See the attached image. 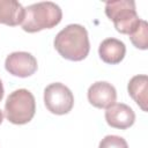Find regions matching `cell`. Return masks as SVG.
Wrapping results in <instances>:
<instances>
[{
	"label": "cell",
	"mask_w": 148,
	"mask_h": 148,
	"mask_svg": "<svg viewBox=\"0 0 148 148\" xmlns=\"http://www.w3.org/2000/svg\"><path fill=\"white\" fill-rule=\"evenodd\" d=\"M54 49L65 59L81 61L87 58L90 51V43L87 29L81 24H68L60 30L54 40Z\"/></svg>",
	"instance_id": "obj_1"
},
{
	"label": "cell",
	"mask_w": 148,
	"mask_h": 148,
	"mask_svg": "<svg viewBox=\"0 0 148 148\" xmlns=\"http://www.w3.org/2000/svg\"><path fill=\"white\" fill-rule=\"evenodd\" d=\"M62 18L61 8L52 1L32 3L24 8V18L21 27L24 31L34 34L44 29H52Z\"/></svg>",
	"instance_id": "obj_2"
},
{
	"label": "cell",
	"mask_w": 148,
	"mask_h": 148,
	"mask_svg": "<svg viewBox=\"0 0 148 148\" xmlns=\"http://www.w3.org/2000/svg\"><path fill=\"white\" fill-rule=\"evenodd\" d=\"M36 101L28 89H17L10 92L5 102V116L15 125L28 124L35 116Z\"/></svg>",
	"instance_id": "obj_3"
},
{
	"label": "cell",
	"mask_w": 148,
	"mask_h": 148,
	"mask_svg": "<svg viewBox=\"0 0 148 148\" xmlns=\"http://www.w3.org/2000/svg\"><path fill=\"white\" fill-rule=\"evenodd\" d=\"M105 14L113 22L116 30L124 35H131L140 23L133 0H116L105 3Z\"/></svg>",
	"instance_id": "obj_4"
},
{
	"label": "cell",
	"mask_w": 148,
	"mask_h": 148,
	"mask_svg": "<svg viewBox=\"0 0 148 148\" xmlns=\"http://www.w3.org/2000/svg\"><path fill=\"white\" fill-rule=\"evenodd\" d=\"M44 104L53 114H67L73 109L74 96L67 86L54 82L44 89Z\"/></svg>",
	"instance_id": "obj_5"
},
{
	"label": "cell",
	"mask_w": 148,
	"mask_h": 148,
	"mask_svg": "<svg viewBox=\"0 0 148 148\" xmlns=\"http://www.w3.org/2000/svg\"><path fill=\"white\" fill-rule=\"evenodd\" d=\"M5 68L13 76L28 77L36 73L38 64L31 53L17 51L7 56L5 60Z\"/></svg>",
	"instance_id": "obj_6"
},
{
	"label": "cell",
	"mask_w": 148,
	"mask_h": 148,
	"mask_svg": "<svg viewBox=\"0 0 148 148\" xmlns=\"http://www.w3.org/2000/svg\"><path fill=\"white\" fill-rule=\"evenodd\" d=\"M87 96L92 106L97 109H108L116 103L117 90L106 81H97L89 87Z\"/></svg>",
	"instance_id": "obj_7"
},
{
	"label": "cell",
	"mask_w": 148,
	"mask_h": 148,
	"mask_svg": "<svg viewBox=\"0 0 148 148\" xmlns=\"http://www.w3.org/2000/svg\"><path fill=\"white\" fill-rule=\"evenodd\" d=\"M105 120L109 126L118 130H126L133 126L135 113L131 106L124 103H114L105 111Z\"/></svg>",
	"instance_id": "obj_8"
},
{
	"label": "cell",
	"mask_w": 148,
	"mask_h": 148,
	"mask_svg": "<svg viewBox=\"0 0 148 148\" xmlns=\"http://www.w3.org/2000/svg\"><path fill=\"white\" fill-rule=\"evenodd\" d=\"M98 54L105 64L117 65L124 59L126 54V46L120 39L105 38L98 46Z\"/></svg>",
	"instance_id": "obj_9"
},
{
	"label": "cell",
	"mask_w": 148,
	"mask_h": 148,
	"mask_svg": "<svg viewBox=\"0 0 148 148\" xmlns=\"http://www.w3.org/2000/svg\"><path fill=\"white\" fill-rule=\"evenodd\" d=\"M24 18V8L16 0H0V23L16 27Z\"/></svg>",
	"instance_id": "obj_10"
},
{
	"label": "cell",
	"mask_w": 148,
	"mask_h": 148,
	"mask_svg": "<svg viewBox=\"0 0 148 148\" xmlns=\"http://www.w3.org/2000/svg\"><path fill=\"white\" fill-rule=\"evenodd\" d=\"M128 95L140 106V109L147 112V92H148V76L146 74L134 75L127 84Z\"/></svg>",
	"instance_id": "obj_11"
},
{
	"label": "cell",
	"mask_w": 148,
	"mask_h": 148,
	"mask_svg": "<svg viewBox=\"0 0 148 148\" xmlns=\"http://www.w3.org/2000/svg\"><path fill=\"white\" fill-rule=\"evenodd\" d=\"M132 44L139 50L148 49V23L145 20H141L136 29L130 35Z\"/></svg>",
	"instance_id": "obj_12"
},
{
	"label": "cell",
	"mask_w": 148,
	"mask_h": 148,
	"mask_svg": "<svg viewBox=\"0 0 148 148\" xmlns=\"http://www.w3.org/2000/svg\"><path fill=\"white\" fill-rule=\"evenodd\" d=\"M98 148H128V145L119 135H106L101 140Z\"/></svg>",
	"instance_id": "obj_13"
},
{
	"label": "cell",
	"mask_w": 148,
	"mask_h": 148,
	"mask_svg": "<svg viewBox=\"0 0 148 148\" xmlns=\"http://www.w3.org/2000/svg\"><path fill=\"white\" fill-rule=\"evenodd\" d=\"M3 94H5V89H3L2 81L0 80V102H1V99H2V97H3ZM2 120H3V113H2V111L0 110V124L2 123Z\"/></svg>",
	"instance_id": "obj_14"
}]
</instances>
